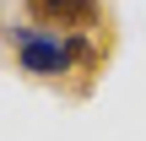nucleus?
Instances as JSON below:
<instances>
[{
	"mask_svg": "<svg viewBox=\"0 0 146 141\" xmlns=\"http://www.w3.org/2000/svg\"><path fill=\"white\" fill-rule=\"evenodd\" d=\"M5 38L16 43V65L33 76V82H60L70 71V54H65V38L60 33H43V27H5Z\"/></svg>",
	"mask_w": 146,
	"mask_h": 141,
	"instance_id": "1",
	"label": "nucleus"
},
{
	"mask_svg": "<svg viewBox=\"0 0 146 141\" xmlns=\"http://www.w3.org/2000/svg\"><path fill=\"white\" fill-rule=\"evenodd\" d=\"M27 16L38 27H65V33H92L103 22L98 0H27Z\"/></svg>",
	"mask_w": 146,
	"mask_h": 141,
	"instance_id": "2",
	"label": "nucleus"
}]
</instances>
